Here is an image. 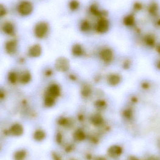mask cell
I'll return each mask as SVG.
<instances>
[{
  "label": "cell",
  "instance_id": "6da1fadb",
  "mask_svg": "<svg viewBox=\"0 0 160 160\" xmlns=\"http://www.w3.org/2000/svg\"><path fill=\"white\" fill-rule=\"evenodd\" d=\"M49 26L47 23L41 21L38 23L35 26V35L39 39H42L47 35L48 32Z\"/></svg>",
  "mask_w": 160,
  "mask_h": 160
},
{
  "label": "cell",
  "instance_id": "7a4b0ae2",
  "mask_svg": "<svg viewBox=\"0 0 160 160\" xmlns=\"http://www.w3.org/2000/svg\"><path fill=\"white\" fill-rule=\"evenodd\" d=\"M33 10V6L32 3L28 1H22L18 5L17 11L18 13L23 16L30 15Z\"/></svg>",
  "mask_w": 160,
  "mask_h": 160
},
{
  "label": "cell",
  "instance_id": "3957f363",
  "mask_svg": "<svg viewBox=\"0 0 160 160\" xmlns=\"http://www.w3.org/2000/svg\"><path fill=\"white\" fill-rule=\"evenodd\" d=\"M89 11L91 15L96 17L97 19L107 18L108 15L106 10H101L98 4L96 3H92L90 4L89 8Z\"/></svg>",
  "mask_w": 160,
  "mask_h": 160
},
{
  "label": "cell",
  "instance_id": "277c9868",
  "mask_svg": "<svg viewBox=\"0 0 160 160\" xmlns=\"http://www.w3.org/2000/svg\"><path fill=\"white\" fill-rule=\"evenodd\" d=\"M110 24L107 18H99L95 26V29L97 33H105L109 29Z\"/></svg>",
  "mask_w": 160,
  "mask_h": 160
},
{
  "label": "cell",
  "instance_id": "5b68a950",
  "mask_svg": "<svg viewBox=\"0 0 160 160\" xmlns=\"http://www.w3.org/2000/svg\"><path fill=\"white\" fill-rule=\"evenodd\" d=\"M55 68L61 72H66L69 68V63L68 60L64 57L57 59L55 64Z\"/></svg>",
  "mask_w": 160,
  "mask_h": 160
},
{
  "label": "cell",
  "instance_id": "8992f818",
  "mask_svg": "<svg viewBox=\"0 0 160 160\" xmlns=\"http://www.w3.org/2000/svg\"><path fill=\"white\" fill-rule=\"evenodd\" d=\"M122 152L123 149L121 147L118 145L111 146L108 150L109 155L113 158H117L120 156Z\"/></svg>",
  "mask_w": 160,
  "mask_h": 160
},
{
  "label": "cell",
  "instance_id": "52a82bcc",
  "mask_svg": "<svg viewBox=\"0 0 160 160\" xmlns=\"http://www.w3.org/2000/svg\"><path fill=\"white\" fill-rule=\"evenodd\" d=\"M3 32L8 35L13 36L15 34V27L13 24L10 22H6L2 26Z\"/></svg>",
  "mask_w": 160,
  "mask_h": 160
},
{
  "label": "cell",
  "instance_id": "ba28073f",
  "mask_svg": "<svg viewBox=\"0 0 160 160\" xmlns=\"http://www.w3.org/2000/svg\"><path fill=\"white\" fill-rule=\"evenodd\" d=\"M41 47L39 45H35L30 49L29 54L31 57H38L41 54Z\"/></svg>",
  "mask_w": 160,
  "mask_h": 160
},
{
  "label": "cell",
  "instance_id": "9c48e42d",
  "mask_svg": "<svg viewBox=\"0 0 160 160\" xmlns=\"http://www.w3.org/2000/svg\"><path fill=\"white\" fill-rule=\"evenodd\" d=\"M101 56L103 61L106 62H109L113 58V52L109 49H105L102 51Z\"/></svg>",
  "mask_w": 160,
  "mask_h": 160
},
{
  "label": "cell",
  "instance_id": "30bf717a",
  "mask_svg": "<svg viewBox=\"0 0 160 160\" xmlns=\"http://www.w3.org/2000/svg\"><path fill=\"white\" fill-rule=\"evenodd\" d=\"M17 47V42L15 40H11L8 42L6 44L5 48L8 54H12L15 53Z\"/></svg>",
  "mask_w": 160,
  "mask_h": 160
},
{
  "label": "cell",
  "instance_id": "8fae6325",
  "mask_svg": "<svg viewBox=\"0 0 160 160\" xmlns=\"http://www.w3.org/2000/svg\"><path fill=\"white\" fill-rule=\"evenodd\" d=\"M135 17L134 15H127L125 16L123 20V23L126 26L131 27L134 26L135 23Z\"/></svg>",
  "mask_w": 160,
  "mask_h": 160
},
{
  "label": "cell",
  "instance_id": "7c38bea8",
  "mask_svg": "<svg viewBox=\"0 0 160 160\" xmlns=\"http://www.w3.org/2000/svg\"><path fill=\"white\" fill-rule=\"evenodd\" d=\"M49 95L53 97H57L60 94V89L57 84H53L50 86L48 89Z\"/></svg>",
  "mask_w": 160,
  "mask_h": 160
},
{
  "label": "cell",
  "instance_id": "4fadbf2b",
  "mask_svg": "<svg viewBox=\"0 0 160 160\" xmlns=\"http://www.w3.org/2000/svg\"><path fill=\"white\" fill-rule=\"evenodd\" d=\"M10 132L14 135L19 136L23 133V128L19 124H15L10 128Z\"/></svg>",
  "mask_w": 160,
  "mask_h": 160
},
{
  "label": "cell",
  "instance_id": "5bb4252c",
  "mask_svg": "<svg viewBox=\"0 0 160 160\" xmlns=\"http://www.w3.org/2000/svg\"><path fill=\"white\" fill-rule=\"evenodd\" d=\"M144 43L149 47H154L155 44V37L152 34H148L145 36L143 39Z\"/></svg>",
  "mask_w": 160,
  "mask_h": 160
},
{
  "label": "cell",
  "instance_id": "9a60e30c",
  "mask_svg": "<svg viewBox=\"0 0 160 160\" xmlns=\"http://www.w3.org/2000/svg\"><path fill=\"white\" fill-rule=\"evenodd\" d=\"M159 7L158 4L155 2H152L150 3L148 7V11L151 15L155 16L158 13Z\"/></svg>",
  "mask_w": 160,
  "mask_h": 160
},
{
  "label": "cell",
  "instance_id": "2e32d148",
  "mask_svg": "<svg viewBox=\"0 0 160 160\" xmlns=\"http://www.w3.org/2000/svg\"><path fill=\"white\" fill-rule=\"evenodd\" d=\"M91 25L88 20L83 19L80 23V30L83 32H87L91 29Z\"/></svg>",
  "mask_w": 160,
  "mask_h": 160
},
{
  "label": "cell",
  "instance_id": "e0dca14e",
  "mask_svg": "<svg viewBox=\"0 0 160 160\" xmlns=\"http://www.w3.org/2000/svg\"><path fill=\"white\" fill-rule=\"evenodd\" d=\"M73 137L76 141H81L85 139V134L82 130L78 129L75 132Z\"/></svg>",
  "mask_w": 160,
  "mask_h": 160
},
{
  "label": "cell",
  "instance_id": "ac0fdd59",
  "mask_svg": "<svg viewBox=\"0 0 160 160\" xmlns=\"http://www.w3.org/2000/svg\"><path fill=\"white\" fill-rule=\"evenodd\" d=\"M80 3L78 0H70L68 3V8L72 11H75L80 8Z\"/></svg>",
  "mask_w": 160,
  "mask_h": 160
},
{
  "label": "cell",
  "instance_id": "d6986e66",
  "mask_svg": "<svg viewBox=\"0 0 160 160\" xmlns=\"http://www.w3.org/2000/svg\"><path fill=\"white\" fill-rule=\"evenodd\" d=\"M121 81V78L118 75H110L108 78L109 83L110 85H116L120 83Z\"/></svg>",
  "mask_w": 160,
  "mask_h": 160
},
{
  "label": "cell",
  "instance_id": "ffe728a7",
  "mask_svg": "<svg viewBox=\"0 0 160 160\" xmlns=\"http://www.w3.org/2000/svg\"><path fill=\"white\" fill-rule=\"evenodd\" d=\"M46 137V134L42 130H37L34 134V138L36 141H40Z\"/></svg>",
  "mask_w": 160,
  "mask_h": 160
},
{
  "label": "cell",
  "instance_id": "44dd1931",
  "mask_svg": "<svg viewBox=\"0 0 160 160\" xmlns=\"http://www.w3.org/2000/svg\"><path fill=\"white\" fill-rule=\"evenodd\" d=\"M103 121V119L99 115H95L91 119L92 124L95 126H99L102 124Z\"/></svg>",
  "mask_w": 160,
  "mask_h": 160
},
{
  "label": "cell",
  "instance_id": "7402d4cb",
  "mask_svg": "<svg viewBox=\"0 0 160 160\" xmlns=\"http://www.w3.org/2000/svg\"><path fill=\"white\" fill-rule=\"evenodd\" d=\"M83 53L82 48L81 46L78 44H76L73 46L72 48V53L73 54L76 56H79L82 54Z\"/></svg>",
  "mask_w": 160,
  "mask_h": 160
},
{
  "label": "cell",
  "instance_id": "603a6c76",
  "mask_svg": "<svg viewBox=\"0 0 160 160\" xmlns=\"http://www.w3.org/2000/svg\"><path fill=\"white\" fill-rule=\"evenodd\" d=\"M31 79V75L30 73L28 72L23 73L20 77V82L23 84H26L30 81Z\"/></svg>",
  "mask_w": 160,
  "mask_h": 160
},
{
  "label": "cell",
  "instance_id": "cb8c5ba5",
  "mask_svg": "<svg viewBox=\"0 0 160 160\" xmlns=\"http://www.w3.org/2000/svg\"><path fill=\"white\" fill-rule=\"evenodd\" d=\"M54 97L50 95L47 96L45 100V106H46L50 107L54 105Z\"/></svg>",
  "mask_w": 160,
  "mask_h": 160
},
{
  "label": "cell",
  "instance_id": "d4e9b609",
  "mask_svg": "<svg viewBox=\"0 0 160 160\" xmlns=\"http://www.w3.org/2000/svg\"><path fill=\"white\" fill-rule=\"evenodd\" d=\"M123 115L126 119L131 120L133 118V111L131 109L128 108L125 110L123 113Z\"/></svg>",
  "mask_w": 160,
  "mask_h": 160
},
{
  "label": "cell",
  "instance_id": "484cf974",
  "mask_svg": "<svg viewBox=\"0 0 160 160\" xmlns=\"http://www.w3.org/2000/svg\"><path fill=\"white\" fill-rule=\"evenodd\" d=\"M26 155V152L23 150H20L16 152L15 155L16 160H23Z\"/></svg>",
  "mask_w": 160,
  "mask_h": 160
},
{
  "label": "cell",
  "instance_id": "4316f807",
  "mask_svg": "<svg viewBox=\"0 0 160 160\" xmlns=\"http://www.w3.org/2000/svg\"><path fill=\"white\" fill-rule=\"evenodd\" d=\"M133 8L134 11H140L143 8V5L141 2H134L133 4Z\"/></svg>",
  "mask_w": 160,
  "mask_h": 160
},
{
  "label": "cell",
  "instance_id": "83f0119b",
  "mask_svg": "<svg viewBox=\"0 0 160 160\" xmlns=\"http://www.w3.org/2000/svg\"><path fill=\"white\" fill-rule=\"evenodd\" d=\"M9 80L10 82L12 83H15L16 82L17 80V76H16V73L14 72H11L9 73Z\"/></svg>",
  "mask_w": 160,
  "mask_h": 160
},
{
  "label": "cell",
  "instance_id": "f1b7e54d",
  "mask_svg": "<svg viewBox=\"0 0 160 160\" xmlns=\"http://www.w3.org/2000/svg\"><path fill=\"white\" fill-rule=\"evenodd\" d=\"M7 11L5 6L0 3V18L4 17L7 14Z\"/></svg>",
  "mask_w": 160,
  "mask_h": 160
},
{
  "label": "cell",
  "instance_id": "f546056e",
  "mask_svg": "<svg viewBox=\"0 0 160 160\" xmlns=\"http://www.w3.org/2000/svg\"><path fill=\"white\" fill-rule=\"evenodd\" d=\"M82 95L84 96H88L91 93V89L88 86H85L82 89Z\"/></svg>",
  "mask_w": 160,
  "mask_h": 160
},
{
  "label": "cell",
  "instance_id": "4dcf8cb0",
  "mask_svg": "<svg viewBox=\"0 0 160 160\" xmlns=\"http://www.w3.org/2000/svg\"><path fill=\"white\" fill-rule=\"evenodd\" d=\"M96 106L98 109H103L104 107H106V103L104 102L103 101L98 100L95 103Z\"/></svg>",
  "mask_w": 160,
  "mask_h": 160
},
{
  "label": "cell",
  "instance_id": "1f68e13d",
  "mask_svg": "<svg viewBox=\"0 0 160 160\" xmlns=\"http://www.w3.org/2000/svg\"><path fill=\"white\" fill-rule=\"evenodd\" d=\"M141 87L143 89L147 90V89H149L150 87V84L149 82H143L141 84Z\"/></svg>",
  "mask_w": 160,
  "mask_h": 160
},
{
  "label": "cell",
  "instance_id": "d6a6232c",
  "mask_svg": "<svg viewBox=\"0 0 160 160\" xmlns=\"http://www.w3.org/2000/svg\"><path fill=\"white\" fill-rule=\"evenodd\" d=\"M58 123L61 126H65L68 123V120L66 118H61L59 120Z\"/></svg>",
  "mask_w": 160,
  "mask_h": 160
},
{
  "label": "cell",
  "instance_id": "836d02e7",
  "mask_svg": "<svg viewBox=\"0 0 160 160\" xmlns=\"http://www.w3.org/2000/svg\"><path fill=\"white\" fill-rule=\"evenodd\" d=\"M56 141L58 144H61L62 142V136L61 133H58L56 135Z\"/></svg>",
  "mask_w": 160,
  "mask_h": 160
},
{
  "label": "cell",
  "instance_id": "e575fe53",
  "mask_svg": "<svg viewBox=\"0 0 160 160\" xmlns=\"http://www.w3.org/2000/svg\"><path fill=\"white\" fill-rule=\"evenodd\" d=\"M52 157L53 160H62L60 156L55 152H53L52 154Z\"/></svg>",
  "mask_w": 160,
  "mask_h": 160
},
{
  "label": "cell",
  "instance_id": "d590c367",
  "mask_svg": "<svg viewBox=\"0 0 160 160\" xmlns=\"http://www.w3.org/2000/svg\"><path fill=\"white\" fill-rule=\"evenodd\" d=\"M5 97V93L4 91L0 89V100L3 99Z\"/></svg>",
  "mask_w": 160,
  "mask_h": 160
},
{
  "label": "cell",
  "instance_id": "8d00e7d4",
  "mask_svg": "<svg viewBox=\"0 0 160 160\" xmlns=\"http://www.w3.org/2000/svg\"><path fill=\"white\" fill-rule=\"evenodd\" d=\"M73 148H72V146H70V145H68V146H67V147H66V149H65V150H66V152H70V151H72V150H73Z\"/></svg>",
  "mask_w": 160,
  "mask_h": 160
},
{
  "label": "cell",
  "instance_id": "74e56055",
  "mask_svg": "<svg viewBox=\"0 0 160 160\" xmlns=\"http://www.w3.org/2000/svg\"><path fill=\"white\" fill-rule=\"evenodd\" d=\"M130 62L129 61H126V62H125V64H124V68H128L130 67Z\"/></svg>",
  "mask_w": 160,
  "mask_h": 160
},
{
  "label": "cell",
  "instance_id": "f35d334b",
  "mask_svg": "<svg viewBox=\"0 0 160 160\" xmlns=\"http://www.w3.org/2000/svg\"><path fill=\"white\" fill-rule=\"evenodd\" d=\"M147 160H160L159 158L156 156H151L149 157Z\"/></svg>",
  "mask_w": 160,
  "mask_h": 160
},
{
  "label": "cell",
  "instance_id": "ab89813d",
  "mask_svg": "<svg viewBox=\"0 0 160 160\" xmlns=\"http://www.w3.org/2000/svg\"><path fill=\"white\" fill-rule=\"evenodd\" d=\"M156 67L157 69L160 70V60H158L156 61Z\"/></svg>",
  "mask_w": 160,
  "mask_h": 160
},
{
  "label": "cell",
  "instance_id": "60d3db41",
  "mask_svg": "<svg viewBox=\"0 0 160 160\" xmlns=\"http://www.w3.org/2000/svg\"><path fill=\"white\" fill-rule=\"evenodd\" d=\"M95 160H107L106 158L103 157H98L96 158Z\"/></svg>",
  "mask_w": 160,
  "mask_h": 160
},
{
  "label": "cell",
  "instance_id": "b9f144b4",
  "mask_svg": "<svg viewBox=\"0 0 160 160\" xmlns=\"http://www.w3.org/2000/svg\"><path fill=\"white\" fill-rule=\"evenodd\" d=\"M155 24L157 26H160V18L158 19L155 22Z\"/></svg>",
  "mask_w": 160,
  "mask_h": 160
},
{
  "label": "cell",
  "instance_id": "7bdbcfd3",
  "mask_svg": "<svg viewBox=\"0 0 160 160\" xmlns=\"http://www.w3.org/2000/svg\"><path fill=\"white\" fill-rule=\"evenodd\" d=\"M156 50H157V52H158L159 54H160V45L157 47Z\"/></svg>",
  "mask_w": 160,
  "mask_h": 160
},
{
  "label": "cell",
  "instance_id": "ee69618b",
  "mask_svg": "<svg viewBox=\"0 0 160 160\" xmlns=\"http://www.w3.org/2000/svg\"><path fill=\"white\" fill-rule=\"evenodd\" d=\"M128 160H139V159H137V158H135L134 157H130L129 159H128Z\"/></svg>",
  "mask_w": 160,
  "mask_h": 160
},
{
  "label": "cell",
  "instance_id": "f6af8a7d",
  "mask_svg": "<svg viewBox=\"0 0 160 160\" xmlns=\"http://www.w3.org/2000/svg\"><path fill=\"white\" fill-rule=\"evenodd\" d=\"M91 155H88L87 159H88V160H90V159H91Z\"/></svg>",
  "mask_w": 160,
  "mask_h": 160
},
{
  "label": "cell",
  "instance_id": "bcb514c9",
  "mask_svg": "<svg viewBox=\"0 0 160 160\" xmlns=\"http://www.w3.org/2000/svg\"><path fill=\"white\" fill-rule=\"evenodd\" d=\"M76 160V159H70V160Z\"/></svg>",
  "mask_w": 160,
  "mask_h": 160
}]
</instances>
